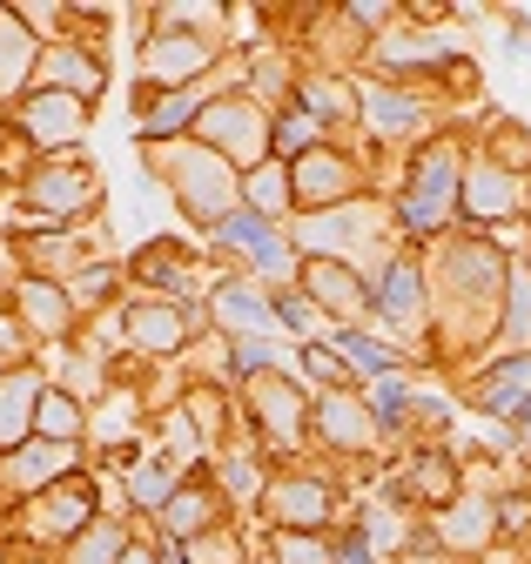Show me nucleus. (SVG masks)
I'll return each instance as SVG.
<instances>
[{
    "instance_id": "nucleus-10",
    "label": "nucleus",
    "mask_w": 531,
    "mask_h": 564,
    "mask_svg": "<svg viewBox=\"0 0 531 564\" xmlns=\"http://www.w3.org/2000/svg\"><path fill=\"white\" fill-rule=\"evenodd\" d=\"M377 410H383V416H404V383H397V377L377 383Z\"/></svg>"
},
{
    "instance_id": "nucleus-5",
    "label": "nucleus",
    "mask_w": 531,
    "mask_h": 564,
    "mask_svg": "<svg viewBox=\"0 0 531 564\" xmlns=\"http://www.w3.org/2000/svg\"><path fill=\"white\" fill-rule=\"evenodd\" d=\"M377 310H383V316H397V323H404V316L418 310V275H411V269H390V282H383V296H377Z\"/></svg>"
},
{
    "instance_id": "nucleus-15",
    "label": "nucleus",
    "mask_w": 531,
    "mask_h": 564,
    "mask_svg": "<svg viewBox=\"0 0 531 564\" xmlns=\"http://www.w3.org/2000/svg\"><path fill=\"white\" fill-rule=\"evenodd\" d=\"M182 115H188V95H182V101H169V108L155 115V128H182Z\"/></svg>"
},
{
    "instance_id": "nucleus-8",
    "label": "nucleus",
    "mask_w": 531,
    "mask_h": 564,
    "mask_svg": "<svg viewBox=\"0 0 531 564\" xmlns=\"http://www.w3.org/2000/svg\"><path fill=\"white\" fill-rule=\"evenodd\" d=\"M283 564H329V551L316 538H283Z\"/></svg>"
},
{
    "instance_id": "nucleus-2",
    "label": "nucleus",
    "mask_w": 531,
    "mask_h": 564,
    "mask_svg": "<svg viewBox=\"0 0 531 564\" xmlns=\"http://www.w3.org/2000/svg\"><path fill=\"white\" fill-rule=\"evenodd\" d=\"M485 403H491L498 416H518V410H531V364H511V370H498V377L485 383Z\"/></svg>"
},
{
    "instance_id": "nucleus-13",
    "label": "nucleus",
    "mask_w": 531,
    "mask_h": 564,
    "mask_svg": "<svg viewBox=\"0 0 531 564\" xmlns=\"http://www.w3.org/2000/svg\"><path fill=\"white\" fill-rule=\"evenodd\" d=\"M344 349H350V357H357V364H370V370H383V364H390V357H383V349H377V343H364V336H344Z\"/></svg>"
},
{
    "instance_id": "nucleus-4",
    "label": "nucleus",
    "mask_w": 531,
    "mask_h": 564,
    "mask_svg": "<svg viewBox=\"0 0 531 564\" xmlns=\"http://www.w3.org/2000/svg\"><path fill=\"white\" fill-rule=\"evenodd\" d=\"M136 343H149V349H175V343H182L175 310H136Z\"/></svg>"
},
{
    "instance_id": "nucleus-14",
    "label": "nucleus",
    "mask_w": 531,
    "mask_h": 564,
    "mask_svg": "<svg viewBox=\"0 0 531 564\" xmlns=\"http://www.w3.org/2000/svg\"><path fill=\"white\" fill-rule=\"evenodd\" d=\"M41 423H54V431H68V423H75V410H68V403H41Z\"/></svg>"
},
{
    "instance_id": "nucleus-12",
    "label": "nucleus",
    "mask_w": 531,
    "mask_h": 564,
    "mask_svg": "<svg viewBox=\"0 0 531 564\" xmlns=\"http://www.w3.org/2000/svg\"><path fill=\"white\" fill-rule=\"evenodd\" d=\"M277 169H262L256 182H249V202H262V208H270V202H283V182H270Z\"/></svg>"
},
{
    "instance_id": "nucleus-9",
    "label": "nucleus",
    "mask_w": 531,
    "mask_h": 564,
    "mask_svg": "<svg viewBox=\"0 0 531 564\" xmlns=\"http://www.w3.org/2000/svg\"><path fill=\"white\" fill-rule=\"evenodd\" d=\"M370 115H377V128H404V121H411V108L390 101V95H370Z\"/></svg>"
},
{
    "instance_id": "nucleus-7",
    "label": "nucleus",
    "mask_w": 531,
    "mask_h": 564,
    "mask_svg": "<svg viewBox=\"0 0 531 564\" xmlns=\"http://www.w3.org/2000/svg\"><path fill=\"white\" fill-rule=\"evenodd\" d=\"M28 121H34V134H75L82 108H75V101H34V108H28Z\"/></svg>"
},
{
    "instance_id": "nucleus-1",
    "label": "nucleus",
    "mask_w": 531,
    "mask_h": 564,
    "mask_svg": "<svg viewBox=\"0 0 531 564\" xmlns=\"http://www.w3.org/2000/svg\"><path fill=\"white\" fill-rule=\"evenodd\" d=\"M350 162H337V155H310L303 169H296V195L303 202H344L350 195Z\"/></svg>"
},
{
    "instance_id": "nucleus-3",
    "label": "nucleus",
    "mask_w": 531,
    "mask_h": 564,
    "mask_svg": "<svg viewBox=\"0 0 531 564\" xmlns=\"http://www.w3.org/2000/svg\"><path fill=\"white\" fill-rule=\"evenodd\" d=\"M451 195V162L437 155L431 169H418V195H411V223H437V208Z\"/></svg>"
},
{
    "instance_id": "nucleus-11",
    "label": "nucleus",
    "mask_w": 531,
    "mask_h": 564,
    "mask_svg": "<svg viewBox=\"0 0 531 564\" xmlns=\"http://www.w3.org/2000/svg\"><path fill=\"white\" fill-rule=\"evenodd\" d=\"M290 511H296V518H323V490L296 484V490H290Z\"/></svg>"
},
{
    "instance_id": "nucleus-6",
    "label": "nucleus",
    "mask_w": 531,
    "mask_h": 564,
    "mask_svg": "<svg viewBox=\"0 0 531 564\" xmlns=\"http://www.w3.org/2000/svg\"><path fill=\"white\" fill-rule=\"evenodd\" d=\"M195 61H203V47H195V41H162V47H149V67H155V75H169V82H182Z\"/></svg>"
}]
</instances>
